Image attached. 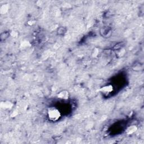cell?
<instances>
[{
    "mask_svg": "<svg viewBox=\"0 0 144 144\" xmlns=\"http://www.w3.org/2000/svg\"><path fill=\"white\" fill-rule=\"evenodd\" d=\"M47 114L48 120L52 122L58 121L61 117L60 111L55 106H50L47 108Z\"/></svg>",
    "mask_w": 144,
    "mask_h": 144,
    "instance_id": "6da1fadb",
    "label": "cell"
},
{
    "mask_svg": "<svg viewBox=\"0 0 144 144\" xmlns=\"http://www.w3.org/2000/svg\"><path fill=\"white\" fill-rule=\"evenodd\" d=\"M114 91V87L111 85H107L101 87L99 91L105 95H109L111 94Z\"/></svg>",
    "mask_w": 144,
    "mask_h": 144,
    "instance_id": "7a4b0ae2",
    "label": "cell"
},
{
    "mask_svg": "<svg viewBox=\"0 0 144 144\" xmlns=\"http://www.w3.org/2000/svg\"><path fill=\"white\" fill-rule=\"evenodd\" d=\"M57 97L63 100H68L70 97V94L68 91L66 90H62L57 94Z\"/></svg>",
    "mask_w": 144,
    "mask_h": 144,
    "instance_id": "3957f363",
    "label": "cell"
},
{
    "mask_svg": "<svg viewBox=\"0 0 144 144\" xmlns=\"http://www.w3.org/2000/svg\"><path fill=\"white\" fill-rule=\"evenodd\" d=\"M101 34L103 37H110L112 33V31L109 27H104L101 29Z\"/></svg>",
    "mask_w": 144,
    "mask_h": 144,
    "instance_id": "277c9868",
    "label": "cell"
},
{
    "mask_svg": "<svg viewBox=\"0 0 144 144\" xmlns=\"http://www.w3.org/2000/svg\"><path fill=\"white\" fill-rule=\"evenodd\" d=\"M138 128L136 125H131L128 127L126 129V133L128 135H131V134H133L134 133L137 131Z\"/></svg>",
    "mask_w": 144,
    "mask_h": 144,
    "instance_id": "5b68a950",
    "label": "cell"
},
{
    "mask_svg": "<svg viewBox=\"0 0 144 144\" xmlns=\"http://www.w3.org/2000/svg\"><path fill=\"white\" fill-rule=\"evenodd\" d=\"M13 104L10 101H6L1 103V107L6 110H9L13 108Z\"/></svg>",
    "mask_w": 144,
    "mask_h": 144,
    "instance_id": "8992f818",
    "label": "cell"
},
{
    "mask_svg": "<svg viewBox=\"0 0 144 144\" xmlns=\"http://www.w3.org/2000/svg\"><path fill=\"white\" fill-rule=\"evenodd\" d=\"M9 10V5L4 4L0 8V13L2 15L6 14Z\"/></svg>",
    "mask_w": 144,
    "mask_h": 144,
    "instance_id": "52a82bcc",
    "label": "cell"
},
{
    "mask_svg": "<svg viewBox=\"0 0 144 144\" xmlns=\"http://www.w3.org/2000/svg\"><path fill=\"white\" fill-rule=\"evenodd\" d=\"M66 32V28H65L64 27H60L59 28H58V29L57 30V33L58 35L60 36L64 35Z\"/></svg>",
    "mask_w": 144,
    "mask_h": 144,
    "instance_id": "ba28073f",
    "label": "cell"
},
{
    "mask_svg": "<svg viewBox=\"0 0 144 144\" xmlns=\"http://www.w3.org/2000/svg\"><path fill=\"white\" fill-rule=\"evenodd\" d=\"M10 35V33H9V32H4V33H1V36H0V38H1V39L2 41L6 40V39L8 38L9 36Z\"/></svg>",
    "mask_w": 144,
    "mask_h": 144,
    "instance_id": "9c48e42d",
    "label": "cell"
},
{
    "mask_svg": "<svg viewBox=\"0 0 144 144\" xmlns=\"http://www.w3.org/2000/svg\"><path fill=\"white\" fill-rule=\"evenodd\" d=\"M21 46H22V47H30V46H31V43H30L29 42L25 41L24 42H23L22 44H21Z\"/></svg>",
    "mask_w": 144,
    "mask_h": 144,
    "instance_id": "30bf717a",
    "label": "cell"
},
{
    "mask_svg": "<svg viewBox=\"0 0 144 144\" xmlns=\"http://www.w3.org/2000/svg\"><path fill=\"white\" fill-rule=\"evenodd\" d=\"M99 54V50L98 48H94V52L92 53V55L94 57H96L98 54Z\"/></svg>",
    "mask_w": 144,
    "mask_h": 144,
    "instance_id": "8fae6325",
    "label": "cell"
},
{
    "mask_svg": "<svg viewBox=\"0 0 144 144\" xmlns=\"http://www.w3.org/2000/svg\"><path fill=\"white\" fill-rule=\"evenodd\" d=\"M10 35L13 37H17L18 36V33L17 31H13L10 33Z\"/></svg>",
    "mask_w": 144,
    "mask_h": 144,
    "instance_id": "7c38bea8",
    "label": "cell"
},
{
    "mask_svg": "<svg viewBox=\"0 0 144 144\" xmlns=\"http://www.w3.org/2000/svg\"><path fill=\"white\" fill-rule=\"evenodd\" d=\"M34 23H35V22H34V21H33V20H30V21H28V24L30 25V26H31V25L34 24Z\"/></svg>",
    "mask_w": 144,
    "mask_h": 144,
    "instance_id": "4fadbf2b",
    "label": "cell"
}]
</instances>
